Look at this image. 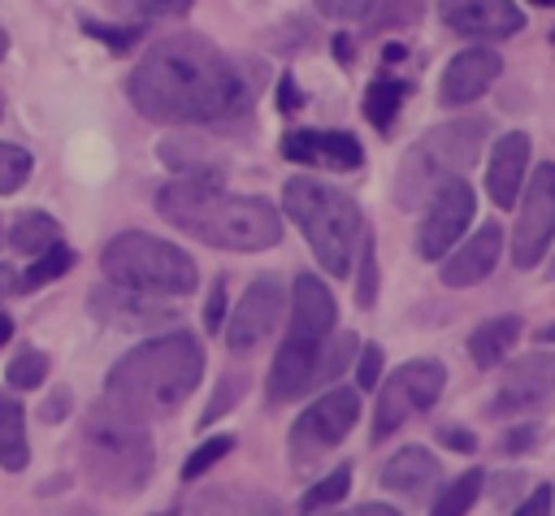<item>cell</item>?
Listing matches in <instances>:
<instances>
[{
  "mask_svg": "<svg viewBox=\"0 0 555 516\" xmlns=\"http://www.w3.org/2000/svg\"><path fill=\"white\" fill-rule=\"evenodd\" d=\"M130 104L160 126H208L251 108V87L238 65L204 35L156 39L126 78Z\"/></svg>",
  "mask_w": 555,
  "mask_h": 516,
  "instance_id": "cell-1",
  "label": "cell"
},
{
  "mask_svg": "<svg viewBox=\"0 0 555 516\" xmlns=\"http://www.w3.org/2000/svg\"><path fill=\"white\" fill-rule=\"evenodd\" d=\"M156 212L173 230L221 251H269L282 243V212L260 195L221 191V182L173 178L156 191Z\"/></svg>",
  "mask_w": 555,
  "mask_h": 516,
  "instance_id": "cell-2",
  "label": "cell"
},
{
  "mask_svg": "<svg viewBox=\"0 0 555 516\" xmlns=\"http://www.w3.org/2000/svg\"><path fill=\"white\" fill-rule=\"evenodd\" d=\"M204 377V347L186 330L156 334L126 351L108 377H104V403L134 416V421H156L169 416L191 399V390Z\"/></svg>",
  "mask_w": 555,
  "mask_h": 516,
  "instance_id": "cell-3",
  "label": "cell"
},
{
  "mask_svg": "<svg viewBox=\"0 0 555 516\" xmlns=\"http://www.w3.org/2000/svg\"><path fill=\"white\" fill-rule=\"evenodd\" d=\"M282 212L308 238V247L325 273H334V278L351 273L356 247L364 238V212L347 191H338L321 178H291L282 191Z\"/></svg>",
  "mask_w": 555,
  "mask_h": 516,
  "instance_id": "cell-4",
  "label": "cell"
},
{
  "mask_svg": "<svg viewBox=\"0 0 555 516\" xmlns=\"http://www.w3.org/2000/svg\"><path fill=\"white\" fill-rule=\"evenodd\" d=\"M152 464H156V451H152L147 425L100 399L82 425L87 477L108 494H139L152 477Z\"/></svg>",
  "mask_w": 555,
  "mask_h": 516,
  "instance_id": "cell-5",
  "label": "cell"
},
{
  "mask_svg": "<svg viewBox=\"0 0 555 516\" xmlns=\"http://www.w3.org/2000/svg\"><path fill=\"white\" fill-rule=\"evenodd\" d=\"M486 121L481 117H451L438 121L434 130H425L399 160L395 173V204L399 208H416L438 182L460 178L468 165H477L481 143H486Z\"/></svg>",
  "mask_w": 555,
  "mask_h": 516,
  "instance_id": "cell-6",
  "label": "cell"
},
{
  "mask_svg": "<svg viewBox=\"0 0 555 516\" xmlns=\"http://www.w3.org/2000/svg\"><path fill=\"white\" fill-rule=\"evenodd\" d=\"M100 269L113 286L156 295V299L191 295L195 282H199V269H195L191 251L173 247L169 238L143 234V230H126V234L108 238L104 251H100Z\"/></svg>",
  "mask_w": 555,
  "mask_h": 516,
  "instance_id": "cell-7",
  "label": "cell"
},
{
  "mask_svg": "<svg viewBox=\"0 0 555 516\" xmlns=\"http://www.w3.org/2000/svg\"><path fill=\"white\" fill-rule=\"evenodd\" d=\"M360 338L351 330H330L325 338H282L273 364H269V382L264 395L269 403H295L304 395H312L317 386L338 382V373L356 360Z\"/></svg>",
  "mask_w": 555,
  "mask_h": 516,
  "instance_id": "cell-8",
  "label": "cell"
},
{
  "mask_svg": "<svg viewBox=\"0 0 555 516\" xmlns=\"http://www.w3.org/2000/svg\"><path fill=\"white\" fill-rule=\"evenodd\" d=\"M356 421H360V390L330 382V386L295 416V425H291V434H286L291 468H295V473L317 468V464L351 434Z\"/></svg>",
  "mask_w": 555,
  "mask_h": 516,
  "instance_id": "cell-9",
  "label": "cell"
},
{
  "mask_svg": "<svg viewBox=\"0 0 555 516\" xmlns=\"http://www.w3.org/2000/svg\"><path fill=\"white\" fill-rule=\"evenodd\" d=\"M447 386V369L434 360V356H416V360H403L386 382H377V408H373V442L390 438L395 429H403L412 416L429 412L438 403Z\"/></svg>",
  "mask_w": 555,
  "mask_h": 516,
  "instance_id": "cell-10",
  "label": "cell"
},
{
  "mask_svg": "<svg viewBox=\"0 0 555 516\" xmlns=\"http://www.w3.org/2000/svg\"><path fill=\"white\" fill-rule=\"evenodd\" d=\"M512 230V265L533 269L555 243V165H538L533 178H525V195Z\"/></svg>",
  "mask_w": 555,
  "mask_h": 516,
  "instance_id": "cell-11",
  "label": "cell"
},
{
  "mask_svg": "<svg viewBox=\"0 0 555 516\" xmlns=\"http://www.w3.org/2000/svg\"><path fill=\"white\" fill-rule=\"evenodd\" d=\"M473 186L464 178H447L438 182L429 195H425V212H421V225H416V256L421 260H442L468 230L473 221Z\"/></svg>",
  "mask_w": 555,
  "mask_h": 516,
  "instance_id": "cell-12",
  "label": "cell"
},
{
  "mask_svg": "<svg viewBox=\"0 0 555 516\" xmlns=\"http://www.w3.org/2000/svg\"><path fill=\"white\" fill-rule=\"evenodd\" d=\"M551 399H555V351H533V356H520L516 364H507L486 412L499 421H525L529 412H538Z\"/></svg>",
  "mask_w": 555,
  "mask_h": 516,
  "instance_id": "cell-13",
  "label": "cell"
},
{
  "mask_svg": "<svg viewBox=\"0 0 555 516\" xmlns=\"http://www.w3.org/2000/svg\"><path fill=\"white\" fill-rule=\"evenodd\" d=\"M282 304H286V291L273 273H260L247 282V291L238 295L234 312L221 321L225 330V347L230 351H256L273 330H278V317H282Z\"/></svg>",
  "mask_w": 555,
  "mask_h": 516,
  "instance_id": "cell-14",
  "label": "cell"
},
{
  "mask_svg": "<svg viewBox=\"0 0 555 516\" xmlns=\"http://www.w3.org/2000/svg\"><path fill=\"white\" fill-rule=\"evenodd\" d=\"M278 152L295 165H308V169H334V173H347V169H360L364 160V147L356 134L347 130H286Z\"/></svg>",
  "mask_w": 555,
  "mask_h": 516,
  "instance_id": "cell-15",
  "label": "cell"
},
{
  "mask_svg": "<svg viewBox=\"0 0 555 516\" xmlns=\"http://www.w3.org/2000/svg\"><path fill=\"white\" fill-rule=\"evenodd\" d=\"M499 74H503V61H499L494 48H464V52H455V56L447 61V69H442L438 104H442V108H464V104L481 100V95L494 87Z\"/></svg>",
  "mask_w": 555,
  "mask_h": 516,
  "instance_id": "cell-16",
  "label": "cell"
},
{
  "mask_svg": "<svg viewBox=\"0 0 555 516\" xmlns=\"http://www.w3.org/2000/svg\"><path fill=\"white\" fill-rule=\"evenodd\" d=\"M438 17L468 39H507L525 30V13L512 0H438Z\"/></svg>",
  "mask_w": 555,
  "mask_h": 516,
  "instance_id": "cell-17",
  "label": "cell"
},
{
  "mask_svg": "<svg viewBox=\"0 0 555 516\" xmlns=\"http://www.w3.org/2000/svg\"><path fill=\"white\" fill-rule=\"evenodd\" d=\"M499 251H503V225L486 221L481 230H473L464 243H455L442 256V282L447 286H477L499 265Z\"/></svg>",
  "mask_w": 555,
  "mask_h": 516,
  "instance_id": "cell-18",
  "label": "cell"
},
{
  "mask_svg": "<svg viewBox=\"0 0 555 516\" xmlns=\"http://www.w3.org/2000/svg\"><path fill=\"white\" fill-rule=\"evenodd\" d=\"M377 481H382L386 490H395L399 499H425V494L438 490L442 464H438V455H434L429 447H403V451H395V455L382 464Z\"/></svg>",
  "mask_w": 555,
  "mask_h": 516,
  "instance_id": "cell-19",
  "label": "cell"
},
{
  "mask_svg": "<svg viewBox=\"0 0 555 516\" xmlns=\"http://www.w3.org/2000/svg\"><path fill=\"white\" fill-rule=\"evenodd\" d=\"M525 169H529V134L525 130H512L503 134L494 147H490V160H486V191L499 208H512L516 195H520V182H525Z\"/></svg>",
  "mask_w": 555,
  "mask_h": 516,
  "instance_id": "cell-20",
  "label": "cell"
},
{
  "mask_svg": "<svg viewBox=\"0 0 555 516\" xmlns=\"http://www.w3.org/2000/svg\"><path fill=\"white\" fill-rule=\"evenodd\" d=\"M91 308H95L100 321L121 325V330H152V325H165L173 317L156 295H139V291H126V286H113V282L91 295Z\"/></svg>",
  "mask_w": 555,
  "mask_h": 516,
  "instance_id": "cell-21",
  "label": "cell"
},
{
  "mask_svg": "<svg viewBox=\"0 0 555 516\" xmlns=\"http://www.w3.org/2000/svg\"><path fill=\"white\" fill-rule=\"evenodd\" d=\"M338 321V308H334V295L321 278L304 273L295 278V291H291V325L286 334L291 338H325Z\"/></svg>",
  "mask_w": 555,
  "mask_h": 516,
  "instance_id": "cell-22",
  "label": "cell"
},
{
  "mask_svg": "<svg viewBox=\"0 0 555 516\" xmlns=\"http://www.w3.org/2000/svg\"><path fill=\"white\" fill-rule=\"evenodd\" d=\"M186 516H282V503L256 486H208L191 499Z\"/></svg>",
  "mask_w": 555,
  "mask_h": 516,
  "instance_id": "cell-23",
  "label": "cell"
},
{
  "mask_svg": "<svg viewBox=\"0 0 555 516\" xmlns=\"http://www.w3.org/2000/svg\"><path fill=\"white\" fill-rule=\"evenodd\" d=\"M516 338H520V317H512V312L486 317V321L468 334V360H473L477 369H494V364L507 360V351L516 347Z\"/></svg>",
  "mask_w": 555,
  "mask_h": 516,
  "instance_id": "cell-24",
  "label": "cell"
},
{
  "mask_svg": "<svg viewBox=\"0 0 555 516\" xmlns=\"http://www.w3.org/2000/svg\"><path fill=\"white\" fill-rule=\"evenodd\" d=\"M160 160L178 173V178H195V182H221V160L204 139H165L160 143Z\"/></svg>",
  "mask_w": 555,
  "mask_h": 516,
  "instance_id": "cell-25",
  "label": "cell"
},
{
  "mask_svg": "<svg viewBox=\"0 0 555 516\" xmlns=\"http://www.w3.org/2000/svg\"><path fill=\"white\" fill-rule=\"evenodd\" d=\"M408 91H412V82H408V78H399V74L382 69V74L369 82V91H364V117H369V126L386 134V130L395 126V117H399V108H403Z\"/></svg>",
  "mask_w": 555,
  "mask_h": 516,
  "instance_id": "cell-26",
  "label": "cell"
},
{
  "mask_svg": "<svg viewBox=\"0 0 555 516\" xmlns=\"http://www.w3.org/2000/svg\"><path fill=\"white\" fill-rule=\"evenodd\" d=\"M26 460H30L26 416H22L17 399L0 395V464H4L9 473H17V468H26Z\"/></svg>",
  "mask_w": 555,
  "mask_h": 516,
  "instance_id": "cell-27",
  "label": "cell"
},
{
  "mask_svg": "<svg viewBox=\"0 0 555 516\" xmlns=\"http://www.w3.org/2000/svg\"><path fill=\"white\" fill-rule=\"evenodd\" d=\"M9 243H13L22 256H39L43 247L61 243V225H56L48 212L26 208V212H17V221L9 225Z\"/></svg>",
  "mask_w": 555,
  "mask_h": 516,
  "instance_id": "cell-28",
  "label": "cell"
},
{
  "mask_svg": "<svg viewBox=\"0 0 555 516\" xmlns=\"http://www.w3.org/2000/svg\"><path fill=\"white\" fill-rule=\"evenodd\" d=\"M481 486H486V473H481V468H464L455 481H447V486L434 494L429 516H468L473 503L481 499Z\"/></svg>",
  "mask_w": 555,
  "mask_h": 516,
  "instance_id": "cell-29",
  "label": "cell"
},
{
  "mask_svg": "<svg viewBox=\"0 0 555 516\" xmlns=\"http://www.w3.org/2000/svg\"><path fill=\"white\" fill-rule=\"evenodd\" d=\"M69 265H74V251H69L65 243H52V247H43V251L35 256V265H30V269H22V273H17L13 291H17V295H30V291H39L43 282H56Z\"/></svg>",
  "mask_w": 555,
  "mask_h": 516,
  "instance_id": "cell-30",
  "label": "cell"
},
{
  "mask_svg": "<svg viewBox=\"0 0 555 516\" xmlns=\"http://www.w3.org/2000/svg\"><path fill=\"white\" fill-rule=\"evenodd\" d=\"M347 490H351V464H338V468H330L321 481H312V490H304L299 516H317L321 507H334L338 499H347Z\"/></svg>",
  "mask_w": 555,
  "mask_h": 516,
  "instance_id": "cell-31",
  "label": "cell"
},
{
  "mask_svg": "<svg viewBox=\"0 0 555 516\" xmlns=\"http://www.w3.org/2000/svg\"><path fill=\"white\" fill-rule=\"evenodd\" d=\"M9 386H17V390H35V386H43V377H48V356L39 351V347H22L13 360H9Z\"/></svg>",
  "mask_w": 555,
  "mask_h": 516,
  "instance_id": "cell-32",
  "label": "cell"
},
{
  "mask_svg": "<svg viewBox=\"0 0 555 516\" xmlns=\"http://www.w3.org/2000/svg\"><path fill=\"white\" fill-rule=\"evenodd\" d=\"M234 451V434H212V438H204L191 455H186V464H182V481H195V477H204L221 455H230Z\"/></svg>",
  "mask_w": 555,
  "mask_h": 516,
  "instance_id": "cell-33",
  "label": "cell"
},
{
  "mask_svg": "<svg viewBox=\"0 0 555 516\" xmlns=\"http://www.w3.org/2000/svg\"><path fill=\"white\" fill-rule=\"evenodd\" d=\"M30 169H35V160H30L26 147H17V143H0V195H13L17 186H26Z\"/></svg>",
  "mask_w": 555,
  "mask_h": 516,
  "instance_id": "cell-34",
  "label": "cell"
},
{
  "mask_svg": "<svg viewBox=\"0 0 555 516\" xmlns=\"http://www.w3.org/2000/svg\"><path fill=\"white\" fill-rule=\"evenodd\" d=\"M373 30H395L421 17V0H373V9L364 13Z\"/></svg>",
  "mask_w": 555,
  "mask_h": 516,
  "instance_id": "cell-35",
  "label": "cell"
},
{
  "mask_svg": "<svg viewBox=\"0 0 555 516\" xmlns=\"http://www.w3.org/2000/svg\"><path fill=\"white\" fill-rule=\"evenodd\" d=\"M356 251H360V282H356V304H360V308H373V299H377V251H373V238L364 234Z\"/></svg>",
  "mask_w": 555,
  "mask_h": 516,
  "instance_id": "cell-36",
  "label": "cell"
},
{
  "mask_svg": "<svg viewBox=\"0 0 555 516\" xmlns=\"http://www.w3.org/2000/svg\"><path fill=\"white\" fill-rule=\"evenodd\" d=\"M382 382V343H364L356 351V390H373Z\"/></svg>",
  "mask_w": 555,
  "mask_h": 516,
  "instance_id": "cell-37",
  "label": "cell"
},
{
  "mask_svg": "<svg viewBox=\"0 0 555 516\" xmlns=\"http://www.w3.org/2000/svg\"><path fill=\"white\" fill-rule=\"evenodd\" d=\"M82 30L104 39L113 52H126L134 39H139V26H108V22H95V17H82Z\"/></svg>",
  "mask_w": 555,
  "mask_h": 516,
  "instance_id": "cell-38",
  "label": "cell"
},
{
  "mask_svg": "<svg viewBox=\"0 0 555 516\" xmlns=\"http://www.w3.org/2000/svg\"><path fill=\"white\" fill-rule=\"evenodd\" d=\"M555 512V486H533L512 516H551Z\"/></svg>",
  "mask_w": 555,
  "mask_h": 516,
  "instance_id": "cell-39",
  "label": "cell"
},
{
  "mask_svg": "<svg viewBox=\"0 0 555 516\" xmlns=\"http://www.w3.org/2000/svg\"><path fill=\"white\" fill-rule=\"evenodd\" d=\"M238 382H243L238 373H225V377H221V386H217V399L204 408V425H208V421H217V416H221V412H225V408L238 399V390H243Z\"/></svg>",
  "mask_w": 555,
  "mask_h": 516,
  "instance_id": "cell-40",
  "label": "cell"
},
{
  "mask_svg": "<svg viewBox=\"0 0 555 516\" xmlns=\"http://www.w3.org/2000/svg\"><path fill=\"white\" fill-rule=\"evenodd\" d=\"M221 321H225V278H217V282H212L208 304H204V325H208V334H217V330H221Z\"/></svg>",
  "mask_w": 555,
  "mask_h": 516,
  "instance_id": "cell-41",
  "label": "cell"
},
{
  "mask_svg": "<svg viewBox=\"0 0 555 516\" xmlns=\"http://www.w3.org/2000/svg\"><path fill=\"white\" fill-rule=\"evenodd\" d=\"M325 17H338V22H347V17H364L369 9H373V0H312Z\"/></svg>",
  "mask_w": 555,
  "mask_h": 516,
  "instance_id": "cell-42",
  "label": "cell"
},
{
  "mask_svg": "<svg viewBox=\"0 0 555 516\" xmlns=\"http://www.w3.org/2000/svg\"><path fill=\"white\" fill-rule=\"evenodd\" d=\"M143 17H178L191 9V0H130Z\"/></svg>",
  "mask_w": 555,
  "mask_h": 516,
  "instance_id": "cell-43",
  "label": "cell"
},
{
  "mask_svg": "<svg viewBox=\"0 0 555 516\" xmlns=\"http://www.w3.org/2000/svg\"><path fill=\"white\" fill-rule=\"evenodd\" d=\"M438 442H447V447H455V451H464V455L477 451V438H473L468 429H455V425H442V429H438Z\"/></svg>",
  "mask_w": 555,
  "mask_h": 516,
  "instance_id": "cell-44",
  "label": "cell"
},
{
  "mask_svg": "<svg viewBox=\"0 0 555 516\" xmlns=\"http://www.w3.org/2000/svg\"><path fill=\"white\" fill-rule=\"evenodd\" d=\"M299 104H304V95H299L295 78H291V74H282V78H278V108H282V113H295Z\"/></svg>",
  "mask_w": 555,
  "mask_h": 516,
  "instance_id": "cell-45",
  "label": "cell"
},
{
  "mask_svg": "<svg viewBox=\"0 0 555 516\" xmlns=\"http://www.w3.org/2000/svg\"><path fill=\"white\" fill-rule=\"evenodd\" d=\"M334 516H403V512H399V507H390V503H356V507L334 512Z\"/></svg>",
  "mask_w": 555,
  "mask_h": 516,
  "instance_id": "cell-46",
  "label": "cell"
},
{
  "mask_svg": "<svg viewBox=\"0 0 555 516\" xmlns=\"http://www.w3.org/2000/svg\"><path fill=\"white\" fill-rule=\"evenodd\" d=\"M351 56H356L351 35H334V61H338V65H351Z\"/></svg>",
  "mask_w": 555,
  "mask_h": 516,
  "instance_id": "cell-47",
  "label": "cell"
},
{
  "mask_svg": "<svg viewBox=\"0 0 555 516\" xmlns=\"http://www.w3.org/2000/svg\"><path fill=\"white\" fill-rule=\"evenodd\" d=\"M13 282H17V273H13L9 265H0V299H4V295H13Z\"/></svg>",
  "mask_w": 555,
  "mask_h": 516,
  "instance_id": "cell-48",
  "label": "cell"
},
{
  "mask_svg": "<svg viewBox=\"0 0 555 516\" xmlns=\"http://www.w3.org/2000/svg\"><path fill=\"white\" fill-rule=\"evenodd\" d=\"M9 338H13V321H9V317H4V312H0V347H4V343H9Z\"/></svg>",
  "mask_w": 555,
  "mask_h": 516,
  "instance_id": "cell-49",
  "label": "cell"
},
{
  "mask_svg": "<svg viewBox=\"0 0 555 516\" xmlns=\"http://www.w3.org/2000/svg\"><path fill=\"white\" fill-rule=\"evenodd\" d=\"M538 343H555V321H551V325H542V330H538Z\"/></svg>",
  "mask_w": 555,
  "mask_h": 516,
  "instance_id": "cell-50",
  "label": "cell"
},
{
  "mask_svg": "<svg viewBox=\"0 0 555 516\" xmlns=\"http://www.w3.org/2000/svg\"><path fill=\"white\" fill-rule=\"evenodd\" d=\"M4 48H9V39H4V30H0V56H4Z\"/></svg>",
  "mask_w": 555,
  "mask_h": 516,
  "instance_id": "cell-51",
  "label": "cell"
},
{
  "mask_svg": "<svg viewBox=\"0 0 555 516\" xmlns=\"http://www.w3.org/2000/svg\"><path fill=\"white\" fill-rule=\"evenodd\" d=\"M156 516H178V512H173V507H169V512H156Z\"/></svg>",
  "mask_w": 555,
  "mask_h": 516,
  "instance_id": "cell-52",
  "label": "cell"
},
{
  "mask_svg": "<svg viewBox=\"0 0 555 516\" xmlns=\"http://www.w3.org/2000/svg\"><path fill=\"white\" fill-rule=\"evenodd\" d=\"M533 4H555V0H533Z\"/></svg>",
  "mask_w": 555,
  "mask_h": 516,
  "instance_id": "cell-53",
  "label": "cell"
},
{
  "mask_svg": "<svg viewBox=\"0 0 555 516\" xmlns=\"http://www.w3.org/2000/svg\"><path fill=\"white\" fill-rule=\"evenodd\" d=\"M0 117H4V95H0Z\"/></svg>",
  "mask_w": 555,
  "mask_h": 516,
  "instance_id": "cell-54",
  "label": "cell"
},
{
  "mask_svg": "<svg viewBox=\"0 0 555 516\" xmlns=\"http://www.w3.org/2000/svg\"><path fill=\"white\" fill-rule=\"evenodd\" d=\"M551 278H555V260H551Z\"/></svg>",
  "mask_w": 555,
  "mask_h": 516,
  "instance_id": "cell-55",
  "label": "cell"
},
{
  "mask_svg": "<svg viewBox=\"0 0 555 516\" xmlns=\"http://www.w3.org/2000/svg\"><path fill=\"white\" fill-rule=\"evenodd\" d=\"M551 43H555V30H551Z\"/></svg>",
  "mask_w": 555,
  "mask_h": 516,
  "instance_id": "cell-56",
  "label": "cell"
}]
</instances>
